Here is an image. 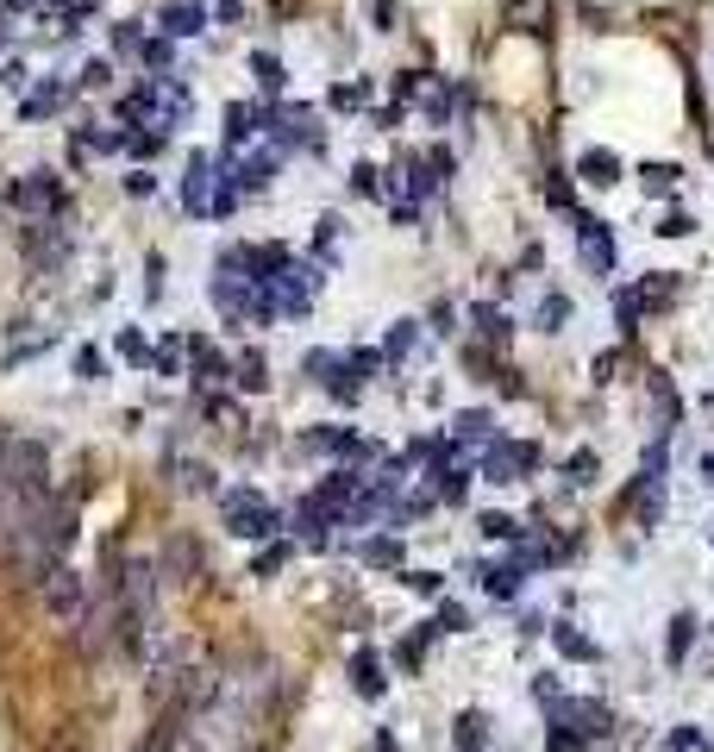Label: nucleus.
<instances>
[{"instance_id": "nucleus-8", "label": "nucleus", "mask_w": 714, "mask_h": 752, "mask_svg": "<svg viewBox=\"0 0 714 752\" xmlns=\"http://www.w3.org/2000/svg\"><path fill=\"white\" fill-rule=\"evenodd\" d=\"M577 176L595 182V188H608V182H621V157H614V151H583L577 157Z\"/></svg>"}, {"instance_id": "nucleus-28", "label": "nucleus", "mask_w": 714, "mask_h": 752, "mask_svg": "<svg viewBox=\"0 0 714 752\" xmlns=\"http://www.w3.org/2000/svg\"><path fill=\"white\" fill-rule=\"evenodd\" d=\"M564 470H570V477H577V483H589V477H595V452H577V458H570Z\"/></svg>"}, {"instance_id": "nucleus-39", "label": "nucleus", "mask_w": 714, "mask_h": 752, "mask_svg": "<svg viewBox=\"0 0 714 752\" xmlns=\"http://www.w3.org/2000/svg\"><path fill=\"white\" fill-rule=\"evenodd\" d=\"M376 752H401V746H395V740H389V734H376Z\"/></svg>"}, {"instance_id": "nucleus-31", "label": "nucleus", "mask_w": 714, "mask_h": 752, "mask_svg": "<svg viewBox=\"0 0 714 752\" xmlns=\"http://www.w3.org/2000/svg\"><path fill=\"white\" fill-rule=\"evenodd\" d=\"M552 752H589V746L570 740V727H552Z\"/></svg>"}, {"instance_id": "nucleus-17", "label": "nucleus", "mask_w": 714, "mask_h": 752, "mask_svg": "<svg viewBox=\"0 0 714 752\" xmlns=\"http://www.w3.org/2000/svg\"><path fill=\"white\" fill-rule=\"evenodd\" d=\"M251 69H257V82H264L270 94H282V76H289V69H282L270 51H257V57H251Z\"/></svg>"}, {"instance_id": "nucleus-29", "label": "nucleus", "mask_w": 714, "mask_h": 752, "mask_svg": "<svg viewBox=\"0 0 714 752\" xmlns=\"http://www.w3.org/2000/svg\"><path fill=\"white\" fill-rule=\"evenodd\" d=\"M558 320H564V301L552 295V301H545V308H539V326H545V333H558Z\"/></svg>"}, {"instance_id": "nucleus-4", "label": "nucleus", "mask_w": 714, "mask_h": 752, "mask_svg": "<svg viewBox=\"0 0 714 752\" xmlns=\"http://www.w3.org/2000/svg\"><path fill=\"white\" fill-rule=\"evenodd\" d=\"M533 464H539V452H533V445H489V458H483V477H489V483H520Z\"/></svg>"}, {"instance_id": "nucleus-12", "label": "nucleus", "mask_w": 714, "mask_h": 752, "mask_svg": "<svg viewBox=\"0 0 714 752\" xmlns=\"http://www.w3.org/2000/svg\"><path fill=\"white\" fill-rule=\"evenodd\" d=\"M63 201V188L51 176H32V182H19V207H57Z\"/></svg>"}, {"instance_id": "nucleus-5", "label": "nucleus", "mask_w": 714, "mask_h": 752, "mask_svg": "<svg viewBox=\"0 0 714 752\" xmlns=\"http://www.w3.org/2000/svg\"><path fill=\"white\" fill-rule=\"evenodd\" d=\"M207 182H213V157H188V176H182V207L188 214H213Z\"/></svg>"}, {"instance_id": "nucleus-13", "label": "nucleus", "mask_w": 714, "mask_h": 752, "mask_svg": "<svg viewBox=\"0 0 714 752\" xmlns=\"http://www.w3.org/2000/svg\"><path fill=\"white\" fill-rule=\"evenodd\" d=\"M633 295H639V308H664V301H671V295H677V282H671V276H664V270H652V276H646V282H639V289H633Z\"/></svg>"}, {"instance_id": "nucleus-1", "label": "nucleus", "mask_w": 714, "mask_h": 752, "mask_svg": "<svg viewBox=\"0 0 714 752\" xmlns=\"http://www.w3.org/2000/svg\"><path fill=\"white\" fill-rule=\"evenodd\" d=\"M38 590H44V608H51L57 621H82V608H88V583L69 571V564H51V571L38 577Z\"/></svg>"}, {"instance_id": "nucleus-35", "label": "nucleus", "mask_w": 714, "mask_h": 752, "mask_svg": "<svg viewBox=\"0 0 714 752\" xmlns=\"http://www.w3.org/2000/svg\"><path fill=\"white\" fill-rule=\"evenodd\" d=\"M483 427H489V414H458V433H464V439H476Z\"/></svg>"}, {"instance_id": "nucleus-15", "label": "nucleus", "mask_w": 714, "mask_h": 752, "mask_svg": "<svg viewBox=\"0 0 714 752\" xmlns=\"http://www.w3.org/2000/svg\"><path fill=\"white\" fill-rule=\"evenodd\" d=\"M238 389H270V364L257 358V351H245V358H238Z\"/></svg>"}, {"instance_id": "nucleus-14", "label": "nucleus", "mask_w": 714, "mask_h": 752, "mask_svg": "<svg viewBox=\"0 0 714 752\" xmlns=\"http://www.w3.org/2000/svg\"><path fill=\"white\" fill-rule=\"evenodd\" d=\"M508 19H514L520 32H539V38L552 32V26H545V0H514V7H508Z\"/></svg>"}, {"instance_id": "nucleus-9", "label": "nucleus", "mask_w": 714, "mask_h": 752, "mask_svg": "<svg viewBox=\"0 0 714 752\" xmlns=\"http://www.w3.org/2000/svg\"><path fill=\"white\" fill-rule=\"evenodd\" d=\"M689 646H696V615H671V633H664V658H671V665H683Z\"/></svg>"}, {"instance_id": "nucleus-7", "label": "nucleus", "mask_w": 714, "mask_h": 752, "mask_svg": "<svg viewBox=\"0 0 714 752\" xmlns=\"http://www.w3.org/2000/svg\"><path fill=\"white\" fill-rule=\"evenodd\" d=\"M351 684H357V696H383V690H389L383 658H376V652H357V658H351Z\"/></svg>"}, {"instance_id": "nucleus-2", "label": "nucleus", "mask_w": 714, "mask_h": 752, "mask_svg": "<svg viewBox=\"0 0 714 752\" xmlns=\"http://www.w3.org/2000/svg\"><path fill=\"white\" fill-rule=\"evenodd\" d=\"M226 527H232L238 539H264V533H276L282 521H276V508H270L264 496H251V489H232V496H226Z\"/></svg>"}, {"instance_id": "nucleus-33", "label": "nucleus", "mask_w": 714, "mask_h": 752, "mask_svg": "<svg viewBox=\"0 0 714 752\" xmlns=\"http://www.w3.org/2000/svg\"><path fill=\"white\" fill-rule=\"evenodd\" d=\"M126 145H132V157H151V151H157V132H132Z\"/></svg>"}, {"instance_id": "nucleus-3", "label": "nucleus", "mask_w": 714, "mask_h": 752, "mask_svg": "<svg viewBox=\"0 0 714 752\" xmlns=\"http://www.w3.org/2000/svg\"><path fill=\"white\" fill-rule=\"evenodd\" d=\"M570 232H577V245H583V264H589L595 276H608V270H614V245H608V226L595 220V214H583V207H577V214H570Z\"/></svg>"}, {"instance_id": "nucleus-37", "label": "nucleus", "mask_w": 714, "mask_h": 752, "mask_svg": "<svg viewBox=\"0 0 714 752\" xmlns=\"http://www.w3.org/2000/svg\"><path fill=\"white\" fill-rule=\"evenodd\" d=\"M408 345H414V326H395V339H389V358H401Z\"/></svg>"}, {"instance_id": "nucleus-10", "label": "nucleus", "mask_w": 714, "mask_h": 752, "mask_svg": "<svg viewBox=\"0 0 714 752\" xmlns=\"http://www.w3.org/2000/svg\"><path fill=\"white\" fill-rule=\"evenodd\" d=\"M451 740H458V752H483V746H489V721L476 715V709H464L458 727H451Z\"/></svg>"}, {"instance_id": "nucleus-26", "label": "nucleus", "mask_w": 714, "mask_h": 752, "mask_svg": "<svg viewBox=\"0 0 714 752\" xmlns=\"http://www.w3.org/2000/svg\"><path fill=\"white\" fill-rule=\"evenodd\" d=\"M658 232H664V239H683V232H696V220H689V214H664Z\"/></svg>"}, {"instance_id": "nucleus-18", "label": "nucleus", "mask_w": 714, "mask_h": 752, "mask_svg": "<svg viewBox=\"0 0 714 752\" xmlns=\"http://www.w3.org/2000/svg\"><path fill=\"white\" fill-rule=\"evenodd\" d=\"M57 107H63V88H38L19 113H26V120H44V113H57Z\"/></svg>"}, {"instance_id": "nucleus-40", "label": "nucleus", "mask_w": 714, "mask_h": 752, "mask_svg": "<svg viewBox=\"0 0 714 752\" xmlns=\"http://www.w3.org/2000/svg\"><path fill=\"white\" fill-rule=\"evenodd\" d=\"M702 470H708V477H714V452H708V458H702Z\"/></svg>"}, {"instance_id": "nucleus-30", "label": "nucleus", "mask_w": 714, "mask_h": 752, "mask_svg": "<svg viewBox=\"0 0 714 752\" xmlns=\"http://www.w3.org/2000/svg\"><path fill=\"white\" fill-rule=\"evenodd\" d=\"M514 583H520V571H489V590L495 596H514Z\"/></svg>"}, {"instance_id": "nucleus-34", "label": "nucleus", "mask_w": 714, "mask_h": 752, "mask_svg": "<svg viewBox=\"0 0 714 752\" xmlns=\"http://www.w3.org/2000/svg\"><path fill=\"white\" fill-rule=\"evenodd\" d=\"M145 63H151V69H163V63H170V38H157V44H145Z\"/></svg>"}, {"instance_id": "nucleus-6", "label": "nucleus", "mask_w": 714, "mask_h": 752, "mask_svg": "<svg viewBox=\"0 0 714 752\" xmlns=\"http://www.w3.org/2000/svg\"><path fill=\"white\" fill-rule=\"evenodd\" d=\"M201 0H170V7H163V38H195L201 32Z\"/></svg>"}, {"instance_id": "nucleus-25", "label": "nucleus", "mask_w": 714, "mask_h": 752, "mask_svg": "<svg viewBox=\"0 0 714 752\" xmlns=\"http://www.w3.org/2000/svg\"><path fill=\"white\" fill-rule=\"evenodd\" d=\"M476 527H483L489 539H514V533H520V527L508 521V514H483V521H476Z\"/></svg>"}, {"instance_id": "nucleus-22", "label": "nucleus", "mask_w": 714, "mask_h": 752, "mask_svg": "<svg viewBox=\"0 0 714 752\" xmlns=\"http://www.w3.org/2000/svg\"><path fill=\"white\" fill-rule=\"evenodd\" d=\"M558 652H570V658H595V646L583 640L577 627H558Z\"/></svg>"}, {"instance_id": "nucleus-21", "label": "nucleus", "mask_w": 714, "mask_h": 752, "mask_svg": "<svg viewBox=\"0 0 714 752\" xmlns=\"http://www.w3.org/2000/svg\"><path fill=\"white\" fill-rule=\"evenodd\" d=\"M364 558H370V564H401V539H370Z\"/></svg>"}, {"instance_id": "nucleus-38", "label": "nucleus", "mask_w": 714, "mask_h": 752, "mask_svg": "<svg viewBox=\"0 0 714 752\" xmlns=\"http://www.w3.org/2000/svg\"><path fill=\"white\" fill-rule=\"evenodd\" d=\"M370 7H376V19H389V13H395V0H370Z\"/></svg>"}, {"instance_id": "nucleus-23", "label": "nucleus", "mask_w": 714, "mask_h": 752, "mask_svg": "<svg viewBox=\"0 0 714 752\" xmlns=\"http://www.w3.org/2000/svg\"><path fill=\"white\" fill-rule=\"evenodd\" d=\"M476 333H483V339H502V333H508V320L495 314V308H476Z\"/></svg>"}, {"instance_id": "nucleus-24", "label": "nucleus", "mask_w": 714, "mask_h": 752, "mask_svg": "<svg viewBox=\"0 0 714 752\" xmlns=\"http://www.w3.org/2000/svg\"><path fill=\"white\" fill-rule=\"evenodd\" d=\"M614 320L633 333V326H639V295H614Z\"/></svg>"}, {"instance_id": "nucleus-36", "label": "nucleus", "mask_w": 714, "mask_h": 752, "mask_svg": "<svg viewBox=\"0 0 714 752\" xmlns=\"http://www.w3.org/2000/svg\"><path fill=\"white\" fill-rule=\"evenodd\" d=\"M282 558H289V546H276V552H264V558H257V577H276V564Z\"/></svg>"}, {"instance_id": "nucleus-11", "label": "nucleus", "mask_w": 714, "mask_h": 752, "mask_svg": "<svg viewBox=\"0 0 714 752\" xmlns=\"http://www.w3.org/2000/svg\"><path fill=\"white\" fill-rule=\"evenodd\" d=\"M558 721H589L583 734H608V709H602V702H564Z\"/></svg>"}, {"instance_id": "nucleus-32", "label": "nucleus", "mask_w": 714, "mask_h": 752, "mask_svg": "<svg viewBox=\"0 0 714 752\" xmlns=\"http://www.w3.org/2000/svg\"><path fill=\"white\" fill-rule=\"evenodd\" d=\"M82 82H88V88H107V82H113V69H107V63H88V69H82Z\"/></svg>"}, {"instance_id": "nucleus-16", "label": "nucleus", "mask_w": 714, "mask_h": 752, "mask_svg": "<svg viewBox=\"0 0 714 752\" xmlns=\"http://www.w3.org/2000/svg\"><path fill=\"white\" fill-rule=\"evenodd\" d=\"M188 358H195V370H201V376H213V383H220V376H226V364H220V351H213L207 339H188Z\"/></svg>"}, {"instance_id": "nucleus-19", "label": "nucleus", "mask_w": 714, "mask_h": 752, "mask_svg": "<svg viewBox=\"0 0 714 752\" xmlns=\"http://www.w3.org/2000/svg\"><path fill=\"white\" fill-rule=\"evenodd\" d=\"M683 170H677V163H646V170H639V182H646L652 188V195H664V188H671Z\"/></svg>"}, {"instance_id": "nucleus-27", "label": "nucleus", "mask_w": 714, "mask_h": 752, "mask_svg": "<svg viewBox=\"0 0 714 752\" xmlns=\"http://www.w3.org/2000/svg\"><path fill=\"white\" fill-rule=\"evenodd\" d=\"M408 590H420V596H439V571H408Z\"/></svg>"}, {"instance_id": "nucleus-20", "label": "nucleus", "mask_w": 714, "mask_h": 752, "mask_svg": "<svg viewBox=\"0 0 714 752\" xmlns=\"http://www.w3.org/2000/svg\"><path fill=\"white\" fill-rule=\"evenodd\" d=\"M119 358L145 364V358H151V345H145V333H132V326H126V333H119Z\"/></svg>"}]
</instances>
